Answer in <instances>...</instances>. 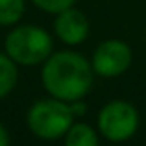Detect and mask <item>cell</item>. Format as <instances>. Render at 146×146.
Masks as SVG:
<instances>
[{
	"instance_id": "cell-2",
	"label": "cell",
	"mask_w": 146,
	"mask_h": 146,
	"mask_svg": "<svg viewBox=\"0 0 146 146\" xmlns=\"http://www.w3.org/2000/svg\"><path fill=\"white\" fill-rule=\"evenodd\" d=\"M4 52L21 67L43 65L54 52L52 35L35 24H15L4 41Z\"/></svg>"
},
{
	"instance_id": "cell-12",
	"label": "cell",
	"mask_w": 146,
	"mask_h": 146,
	"mask_svg": "<svg viewBox=\"0 0 146 146\" xmlns=\"http://www.w3.org/2000/svg\"><path fill=\"white\" fill-rule=\"evenodd\" d=\"M9 141H11L9 131H7V128L0 122V146H7V144H9Z\"/></svg>"
},
{
	"instance_id": "cell-5",
	"label": "cell",
	"mask_w": 146,
	"mask_h": 146,
	"mask_svg": "<svg viewBox=\"0 0 146 146\" xmlns=\"http://www.w3.org/2000/svg\"><path fill=\"white\" fill-rule=\"evenodd\" d=\"M133 59L131 48L120 39H107L100 43L93 54V70L102 78H117L129 68Z\"/></svg>"
},
{
	"instance_id": "cell-6",
	"label": "cell",
	"mask_w": 146,
	"mask_h": 146,
	"mask_svg": "<svg viewBox=\"0 0 146 146\" xmlns=\"http://www.w3.org/2000/svg\"><path fill=\"white\" fill-rule=\"evenodd\" d=\"M54 32L56 37L67 46H78L89 35V21L80 9L74 6L56 13L54 21Z\"/></svg>"
},
{
	"instance_id": "cell-11",
	"label": "cell",
	"mask_w": 146,
	"mask_h": 146,
	"mask_svg": "<svg viewBox=\"0 0 146 146\" xmlns=\"http://www.w3.org/2000/svg\"><path fill=\"white\" fill-rule=\"evenodd\" d=\"M70 109H72V113H74V117H82L87 111V106L82 100H76V102H70Z\"/></svg>"
},
{
	"instance_id": "cell-9",
	"label": "cell",
	"mask_w": 146,
	"mask_h": 146,
	"mask_svg": "<svg viewBox=\"0 0 146 146\" xmlns=\"http://www.w3.org/2000/svg\"><path fill=\"white\" fill-rule=\"evenodd\" d=\"M26 11L24 0H0V26H15Z\"/></svg>"
},
{
	"instance_id": "cell-1",
	"label": "cell",
	"mask_w": 146,
	"mask_h": 146,
	"mask_svg": "<svg viewBox=\"0 0 146 146\" xmlns=\"http://www.w3.org/2000/svg\"><path fill=\"white\" fill-rule=\"evenodd\" d=\"M93 65L80 52H52L41 68V83L48 96L63 102L82 100L93 87Z\"/></svg>"
},
{
	"instance_id": "cell-3",
	"label": "cell",
	"mask_w": 146,
	"mask_h": 146,
	"mask_svg": "<svg viewBox=\"0 0 146 146\" xmlns=\"http://www.w3.org/2000/svg\"><path fill=\"white\" fill-rule=\"evenodd\" d=\"M74 118L76 117L68 102L48 96L30 106L26 113V126L37 139L56 141L65 137L68 128L74 124Z\"/></svg>"
},
{
	"instance_id": "cell-10",
	"label": "cell",
	"mask_w": 146,
	"mask_h": 146,
	"mask_svg": "<svg viewBox=\"0 0 146 146\" xmlns=\"http://www.w3.org/2000/svg\"><path fill=\"white\" fill-rule=\"evenodd\" d=\"M33 6L39 7L41 11H44V13H59V11L67 9V7H72L78 0H32Z\"/></svg>"
},
{
	"instance_id": "cell-7",
	"label": "cell",
	"mask_w": 146,
	"mask_h": 146,
	"mask_svg": "<svg viewBox=\"0 0 146 146\" xmlns=\"http://www.w3.org/2000/svg\"><path fill=\"white\" fill-rule=\"evenodd\" d=\"M19 83V65L7 56L0 52V100L7 98Z\"/></svg>"
},
{
	"instance_id": "cell-8",
	"label": "cell",
	"mask_w": 146,
	"mask_h": 146,
	"mask_svg": "<svg viewBox=\"0 0 146 146\" xmlns=\"http://www.w3.org/2000/svg\"><path fill=\"white\" fill-rule=\"evenodd\" d=\"M67 146H96L98 144V133L83 122H74L68 128V131L63 137Z\"/></svg>"
},
{
	"instance_id": "cell-4",
	"label": "cell",
	"mask_w": 146,
	"mask_h": 146,
	"mask_svg": "<svg viewBox=\"0 0 146 146\" xmlns=\"http://www.w3.org/2000/svg\"><path fill=\"white\" fill-rule=\"evenodd\" d=\"M98 131L111 143H122L135 135L139 128V113L126 100L107 102L98 113Z\"/></svg>"
}]
</instances>
